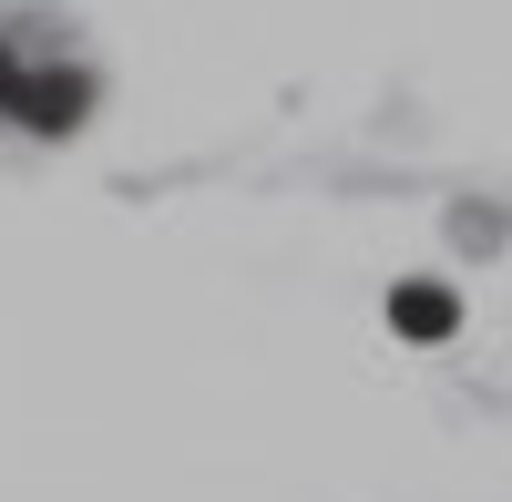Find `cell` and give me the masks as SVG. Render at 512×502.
Masks as SVG:
<instances>
[{
    "mask_svg": "<svg viewBox=\"0 0 512 502\" xmlns=\"http://www.w3.org/2000/svg\"><path fill=\"white\" fill-rule=\"evenodd\" d=\"M103 103V62L72 11L0 0V144H72Z\"/></svg>",
    "mask_w": 512,
    "mask_h": 502,
    "instance_id": "cell-1",
    "label": "cell"
}]
</instances>
